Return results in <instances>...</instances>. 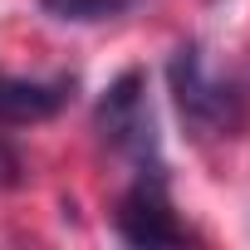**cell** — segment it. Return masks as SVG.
<instances>
[{
  "label": "cell",
  "mask_w": 250,
  "mask_h": 250,
  "mask_svg": "<svg viewBox=\"0 0 250 250\" xmlns=\"http://www.w3.org/2000/svg\"><path fill=\"white\" fill-rule=\"evenodd\" d=\"M98 133L113 152H123L138 177H162V143H157V118H152V98H147V79L143 69L118 74L103 98H98Z\"/></svg>",
  "instance_id": "1"
},
{
  "label": "cell",
  "mask_w": 250,
  "mask_h": 250,
  "mask_svg": "<svg viewBox=\"0 0 250 250\" xmlns=\"http://www.w3.org/2000/svg\"><path fill=\"white\" fill-rule=\"evenodd\" d=\"M167 79H172V98L187 118V128L196 138H226L235 133V123H240V93L230 79H221L201 44H182L167 64Z\"/></svg>",
  "instance_id": "2"
},
{
  "label": "cell",
  "mask_w": 250,
  "mask_h": 250,
  "mask_svg": "<svg viewBox=\"0 0 250 250\" xmlns=\"http://www.w3.org/2000/svg\"><path fill=\"white\" fill-rule=\"evenodd\" d=\"M113 226H118V235L128 245H182L187 240L182 221L172 216V201H167L162 177H138L133 191L118 201Z\"/></svg>",
  "instance_id": "3"
},
{
  "label": "cell",
  "mask_w": 250,
  "mask_h": 250,
  "mask_svg": "<svg viewBox=\"0 0 250 250\" xmlns=\"http://www.w3.org/2000/svg\"><path fill=\"white\" fill-rule=\"evenodd\" d=\"M69 79H5L0 74V123H44L69 103Z\"/></svg>",
  "instance_id": "4"
},
{
  "label": "cell",
  "mask_w": 250,
  "mask_h": 250,
  "mask_svg": "<svg viewBox=\"0 0 250 250\" xmlns=\"http://www.w3.org/2000/svg\"><path fill=\"white\" fill-rule=\"evenodd\" d=\"M44 5L59 15V20H108L118 10H128L133 0H44Z\"/></svg>",
  "instance_id": "5"
},
{
  "label": "cell",
  "mask_w": 250,
  "mask_h": 250,
  "mask_svg": "<svg viewBox=\"0 0 250 250\" xmlns=\"http://www.w3.org/2000/svg\"><path fill=\"white\" fill-rule=\"evenodd\" d=\"M15 172H20V162L10 157V147H5V143H0V187H10V182H15Z\"/></svg>",
  "instance_id": "6"
}]
</instances>
